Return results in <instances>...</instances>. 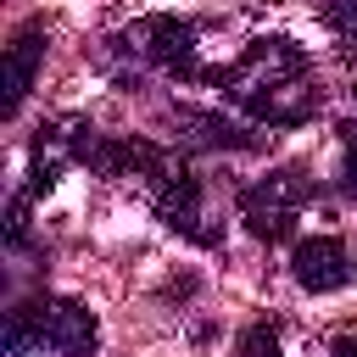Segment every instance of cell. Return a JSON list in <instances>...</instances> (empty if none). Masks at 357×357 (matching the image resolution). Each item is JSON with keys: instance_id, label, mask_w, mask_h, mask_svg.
I'll list each match as a JSON object with an SVG mask.
<instances>
[{"instance_id": "9", "label": "cell", "mask_w": 357, "mask_h": 357, "mask_svg": "<svg viewBox=\"0 0 357 357\" xmlns=\"http://www.w3.org/2000/svg\"><path fill=\"white\" fill-rule=\"evenodd\" d=\"M234 357H279V329L273 324H251L234 340Z\"/></svg>"}, {"instance_id": "6", "label": "cell", "mask_w": 357, "mask_h": 357, "mask_svg": "<svg viewBox=\"0 0 357 357\" xmlns=\"http://www.w3.org/2000/svg\"><path fill=\"white\" fill-rule=\"evenodd\" d=\"M290 273H296L301 290L335 296V290L351 284L357 262H351V245H346L340 234H307V240H296V251H290Z\"/></svg>"}, {"instance_id": "11", "label": "cell", "mask_w": 357, "mask_h": 357, "mask_svg": "<svg viewBox=\"0 0 357 357\" xmlns=\"http://www.w3.org/2000/svg\"><path fill=\"white\" fill-rule=\"evenodd\" d=\"M329 357H357V335H335L329 340Z\"/></svg>"}, {"instance_id": "1", "label": "cell", "mask_w": 357, "mask_h": 357, "mask_svg": "<svg viewBox=\"0 0 357 357\" xmlns=\"http://www.w3.org/2000/svg\"><path fill=\"white\" fill-rule=\"evenodd\" d=\"M206 84L223 89V100H234L245 117L268 123V128H301L318 106H324V89H318V73H312V56L284 39V33H262L251 39L234 61L201 73Z\"/></svg>"}, {"instance_id": "7", "label": "cell", "mask_w": 357, "mask_h": 357, "mask_svg": "<svg viewBox=\"0 0 357 357\" xmlns=\"http://www.w3.org/2000/svg\"><path fill=\"white\" fill-rule=\"evenodd\" d=\"M39 61H45V28L39 22H28L11 45H6V73H0V117H17L22 112V100H28V89H33V73H39Z\"/></svg>"}, {"instance_id": "2", "label": "cell", "mask_w": 357, "mask_h": 357, "mask_svg": "<svg viewBox=\"0 0 357 357\" xmlns=\"http://www.w3.org/2000/svg\"><path fill=\"white\" fill-rule=\"evenodd\" d=\"M28 351H56V357H95L100 351V324L84 301L73 296H33L6 312V357Z\"/></svg>"}, {"instance_id": "5", "label": "cell", "mask_w": 357, "mask_h": 357, "mask_svg": "<svg viewBox=\"0 0 357 357\" xmlns=\"http://www.w3.org/2000/svg\"><path fill=\"white\" fill-rule=\"evenodd\" d=\"M117 50L167 78H201V33H195V22H184L173 11H156V17H139L134 28H123Z\"/></svg>"}, {"instance_id": "3", "label": "cell", "mask_w": 357, "mask_h": 357, "mask_svg": "<svg viewBox=\"0 0 357 357\" xmlns=\"http://www.w3.org/2000/svg\"><path fill=\"white\" fill-rule=\"evenodd\" d=\"M128 178L145 184L151 206L162 212V223H167L173 234H184V240H195V245H218V234L201 229V223H206V218H201V178L190 173V162H184L178 151H162V145H151V139H134V151H128Z\"/></svg>"}, {"instance_id": "10", "label": "cell", "mask_w": 357, "mask_h": 357, "mask_svg": "<svg viewBox=\"0 0 357 357\" xmlns=\"http://www.w3.org/2000/svg\"><path fill=\"white\" fill-rule=\"evenodd\" d=\"M340 134H346V162H340V190H346V195L357 201V123H346Z\"/></svg>"}, {"instance_id": "4", "label": "cell", "mask_w": 357, "mask_h": 357, "mask_svg": "<svg viewBox=\"0 0 357 357\" xmlns=\"http://www.w3.org/2000/svg\"><path fill=\"white\" fill-rule=\"evenodd\" d=\"M312 195H318V178H307L301 167H273L268 178L240 190V223L257 240L284 245V240H296V223H301Z\"/></svg>"}, {"instance_id": "8", "label": "cell", "mask_w": 357, "mask_h": 357, "mask_svg": "<svg viewBox=\"0 0 357 357\" xmlns=\"http://www.w3.org/2000/svg\"><path fill=\"white\" fill-rule=\"evenodd\" d=\"M173 117H178V139H184V145H201V151H257V145H262L251 128H240V123H229V117H218V112L178 106Z\"/></svg>"}]
</instances>
